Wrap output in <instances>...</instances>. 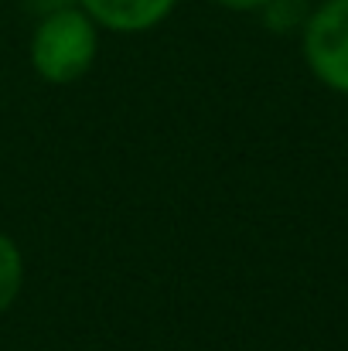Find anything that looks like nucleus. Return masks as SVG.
Masks as SVG:
<instances>
[{
  "label": "nucleus",
  "mask_w": 348,
  "mask_h": 351,
  "mask_svg": "<svg viewBox=\"0 0 348 351\" xmlns=\"http://www.w3.org/2000/svg\"><path fill=\"white\" fill-rule=\"evenodd\" d=\"M27 51H31L34 72L45 82L72 86L82 75H89L100 55V27L79 3H65L41 14V21L31 31Z\"/></svg>",
  "instance_id": "nucleus-1"
},
{
  "label": "nucleus",
  "mask_w": 348,
  "mask_h": 351,
  "mask_svg": "<svg viewBox=\"0 0 348 351\" xmlns=\"http://www.w3.org/2000/svg\"><path fill=\"white\" fill-rule=\"evenodd\" d=\"M301 51L325 89L348 96V0H321L304 17Z\"/></svg>",
  "instance_id": "nucleus-2"
},
{
  "label": "nucleus",
  "mask_w": 348,
  "mask_h": 351,
  "mask_svg": "<svg viewBox=\"0 0 348 351\" xmlns=\"http://www.w3.org/2000/svg\"><path fill=\"white\" fill-rule=\"evenodd\" d=\"M96 27H106L113 34H143L157 24H164L181 0H76Z\"/></svg>",
  "instance_id": "nucleus-3"
},
{
  "label": "nucleus",
  "mask_w": 348,
  "mask_h": 351,
  "mask_svg": "<svg viewBox=\"0 0 348 351\" xmlns=\"http://www.w3.org/2000/svg\"><path fill=\"white\" fill-rule=\"evenodd\" d=\"M21 283H24V256L10 235L0 232V314L14 307Z\"/></svg>",
  "instance_id": "nucleus-4"
},
{
  "label": "nucleus",
  "mask_w": 348,
  "mask_h": 351,
  "mask_svg": "<svg viewBox=\"0 0 348 351\" xmlns=\"http://www.w3.org/2000/svg\"><path fill=\"white\" fill-rule=\"evenodd\" d=\"M259 14H263L266 24L277 27V31H290V27L304 24V17H308V14H304V0H270Z\"/></svg>",
  "instance_id": "nucleus-5"
},
{
  "label": "nucleus",
  "mask_w": 348,
  "mask_h": 351,
  "mask_svg": "<svg viewBox=\"0 0 348 351\" xmlns=\"http://www.w3.org/2000/svg\"><path fill=\"white\" fill-rule=\"evenodd\" d=\"M219 7H226V10H235V14H256V10H263L270 0H216Z\"/></svg>",
  "instance_id": "nucleus-6"
}]
</instances>
